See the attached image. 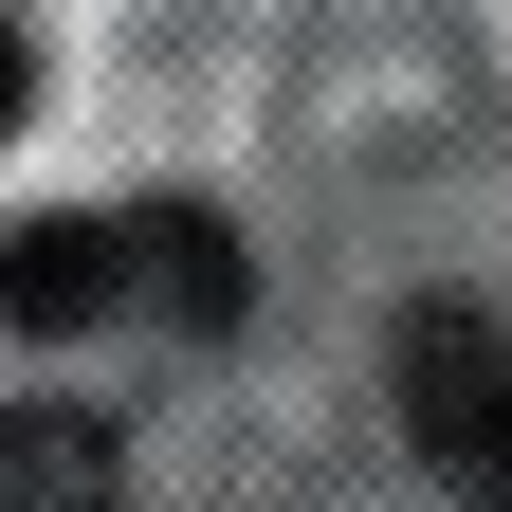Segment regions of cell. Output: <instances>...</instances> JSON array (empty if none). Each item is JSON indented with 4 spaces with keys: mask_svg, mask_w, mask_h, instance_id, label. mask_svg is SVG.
I'll use <instances>...</instances> for the list:
<instances>
[{
    "mask_svg": "<svg viewBox=\"0 0 512 512\" xmlns=\"http://www.w3.org/2000/svg\"><path fill=\"white\" fill-rule=\"evenodd\" d=\"M220 311H238V238L183 202H92L0 238V330H220Z\"/></svg>",
    "mask_w": 512,
    "mask_h": 512,
    "instance_id": "obj_1",
    "label": "cell"
},
{
    "mask_svg": "<svg viewBox=\"0 0 512 512\" xmlns=\"http://www.w3.org/2000/svg\"><path fill=\"white\" fill-rule=\"evenodd\" d=\"M403 421L458 512H512V348L476 311H403Z\"/></svg>",
    "mask_w": 512,
    "mask_h": 512,
    "instance_id": "obj_2",
    "label": "cell"
},
{
    "mask_svg": "<svg viewBox=\"0 0 512 512\" xmlns=\"http://www.w3.org/2000/svg\"><path fill=\"white\" fill-rule=\"evenodd\" d=\"M0 512H128L110 421H74V403H19V421H0Z\"/></svg>",
    "mask_w": 512,
    "mask_h": 512,
    "instance_id": "obj_3",
    "label": "cell"
},
{
    "mask_svg": "<svg viewBox=\"0 0 512 512\" xmlns=\"http://www.w3.org/2000/svg\"><path fill=\"white\" fill-rule=\"evenodd\" d=\"M19 92H37V74H19V19H0V128H19Z\"/></svg>",
    "mask_w": 512,
    "mask_h": 512,
    "instance_id": "obj_4",
    "label": "cell"
}]
</instances>
